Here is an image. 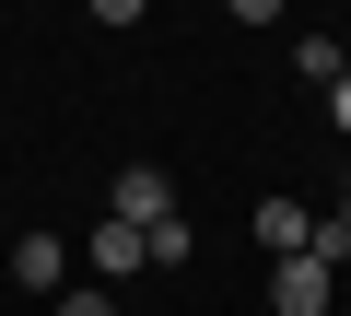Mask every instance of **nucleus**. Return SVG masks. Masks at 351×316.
<instances>
[{
	"label": "nucleus",
	"instance_id": "nucleus-1",
	"mask_svg": "<svg viewBox=\"0 0 351 316\" xmlns=\"http://www.w3.org/2000/svg\"><path fill=\"white\" fill-rule=\"evenodd\" d=\"M106 211L152 234V223H176V176H164V165H117V188H106Z\"/></svg>",
	"mask_w": 351,
	"mask_h": 316
},
{
	"label": "nucleus",
	"instance_id": "nucleus-2",
	"mask_svg": "<svg viewBox=\"0 0 351 316\" xmlns=\"http://www.w3.org/2000/svg\"><path fill=\"white\" fill-rule=\"evenodd\" d=\"M258 246H269V258H304V246H316V211H304V199H258Z\"/></svg>",
	"mask_w": 351,
	"mask_h": 316
},
{
	"label": "nucleus",
	"instance_id": "nucleus-3",
	"mask_svg": "<svg viewBox=\"0 0 351 316\" xmlns=\"http://www.w3.org/2000/svg\"><path fill=\"white\" fill-rule=\"evenodd\" d=\"M94 269H106V281H129V269H152V234L106 211V223H94Z\"/></svg>",
	"mask_w": 351,
	"mask_h": 316
},
{
	"label": "nucleus",
	"instance_id": "nucleus-4",
	"mask_svg": "<svg viewBox=\"0 0 351 316\" xmlns=\"http://www.w3.org/2000/svg\"><path fill=\"white\" fill-rule=\"evenodd\" d=\"M12 281H24V293H71V246H59V234H24V246H12Z\"/></svg>",
	"mask_w": 351,
	"mask_h": 316
},
{
	"label": "nucleus",
	"instance_id": "nucleus-5",
	"mask_svg": "<svg viewBox=\"0 0 351 316\" xmlns=\"http://www.w3.org/2000/svg\"><path fill=\"white\" fill-rule=\"evenodd\" d=\"M293 71H304V82H351V47H339V36H304Z\"/></svg>",
	"mask_w": 351,
	"mask_h": 316
},
{
	"label": "nucleus",
	"instance_id": "nucleus-6",
	"mask_svg": "<svg viewBox=\"0 0 351 316\" xmlns=\"http://www.w3.org/2000/svg\"><path fill=\"white\" fill-rule=\"evenodd\" d=\"M59 316H117V293H106V281H94V293L71 281V293H59Z\"/></svg>",
	"mask_w": 351,
	"mask_h": 316
},
{
	"label": "nucleus",
	"instance_id": "nucleus-7",
	"mask_svg": "<svg viewBox=\"0 0 351 316\" xmlns=\"http://www.w3.org/2000/svg\"><path fill=\"white\" fill-rule=\"evenodd\" d=\"M223 12H234V24H281V0H223Z\"/></svg>",
	"mask_w": 351,
	"mask_h": 316
},
{
	"label": "nucleus",
	"instance_id": "nucleus-8",
	"mask_svg": "<svg viewBox=\"0 0 351 316\" xmlns=\"http://www.w3.org/2000/svg\"><path fill=\"white\" fill-rule=\"evenodd\" d=\"M152 12V0H94V24H141Z\"/></svg>",
	"mask_w": 351,
	"mask_h": 316
},
{
	"label": "nucleus",
	"instance_id": "nucleus-9",
	"mask_svg": "<svg viewBox=\"0 0 351 316\" xmlns=\"http://www.w3.org/2000/svg\"><path fill=\"white\" fill-rule=\"evenodd\" d=\"M328 117H339V141H351V82H328Z\"/></svg>",
	"mask_w": 351,
	"mask_h": 316
},
{
	"label": "nucleus",
	"instance_id": "nucleus-10",
	"mask_svg": "<svg viewBox=\"0 0 351 316\" xmlns=\"http://www.w3.org/2000/svg\"><path fill=\"white\" fill-rule=\"evenodd\" d=\"M339 246H351V199H339Z\"/></svg>",
	"mask_w": 351,
	"mask_h": 316
}]
</instances>
